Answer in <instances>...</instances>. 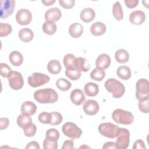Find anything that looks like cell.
<instances>
[{"mask_svg": "<svg viewBox=\"0 0 149 149\" xmlns=\"http://www.w3.org/2000/svg\"><path fill=\"white\" fill-rule=\"evenodd\" d=\"M116 74L118 76L124 80H128L132 76V72L130 69L126 66H120L116 70Z\"/></svg>", "mask_w": 149, "mask_h": 149, "instance_id": "obj_25", "label": "cell"}, {"mask_svg": "<svg viewBox=\"0 0 149 149\" xmlns=\"http://www.w3.org/2000/svg\"><path fill=\"white\" fill-rule=\"evenodd\" d=\"M70 98L71 101L76 105H80L82 104L86 99L83 91L77 88L73 90L71 92Z\"/></svg>", "mask_w": 149, "mask_h": 149, "instance_id": "obj_17", "label": "cell"}, {"mask_svg": "<svg viewBox=\"0 0 149 149\" xmlns=\"http://www.w3.org/2000/svg\"><path fill=\"white\" fill-rule=\"evenodd\" d=\"M62 67L60 62L58 60L53 59L50 61L47 65L48 72L52 74H57L61 70Z\"/></svg>", "mask_w": 149, "mask_h": 149, "instance_id": "obj_26", "label": "cell"}, {"mask_svg": "<svg viewBox=\"0 0 149 149\" xmlns=\"http://www.w3.org/2000/svg\"><path fill=\"white\" fill-rule=\"evenodd\" d=\"M105 87L108 92L112 94L113 97L115 98H119L122 97L125 92L124 85L113 78L107 79L105 83Z\"/></svg>", "mask_w": 149, "mask_h": 149, "instance_id": "obj_2", "label": "cell"}, {"mask_svg": "<svg viewBox=\"0 0 149 149\" xmlns=\"http://www.w3.org/2000/svg\"><path fill=\"white\" fill-rule=\"evenodd\" d=\"M26 149H39L40 148V146L39 144L36 141H30L29 143L27 146H26Z\"/></svg>", "mask_w": 149, "mask_h": 149, "instance_id": "obj_48", "label": "cell"}, {"mask_svg": "<svg viewBox=\"0 0 149 149\" xmlns=\"http://www.w3.org/2000/svg\"><path fill=\"white\" fill-rule=\"evenodd\" d=\"M74 143L72 140H67L64 141L62 149H72L73 148Z\"/></svg>", "mask_w": 149, "mask_h": 149, "instance_id": "obj_47", "label": "cell"}, {"mask_svg": "<svg viewBox=\"0 0 149 149\" xmlns=\"http://www.w3.org/2000/svg\"><path fill=\"white\" fill-rule=\"evenodd\" d=\"M24 134L26 137L34 136L37 131V127L35 124L31 123L23 128Z\"/></svg>", "mask_w": 149, "mask_h": 149, "instance_id": "obj_35", "label": "cell"}, {"mask_svg": "<svg viewBox=\"0 0 149 149\" xmlns=\"http://www.w3.org/2000/svg\"><path fill=\"white\" fill-rule=\"evenodd\" d=\"M146 20V15L144 12L137 10L132 12L129 15V21L133 24H141Z\"/></svg>", "mask_w": 149, "mask_h": 149, "instance_id": "obj_13", "label": "cell"}, {"mask_svg": "<svg viewBox=\"0 0 149 149\" xmlns=\"http://www.w3.org/2000/svg\"><path fill=\"white\" fill-rule=\"evenodd\" d=\"M136 97L138 100L149 97V83L146 79H140L136 84Z\"/></svg>", "mask_w": 149, "mask_h": 149, "instance_id": "obj_6", "label": "cell"}, {"mask_svg": "<svg viewBox=\"0 0 149 149\" xmlns=\"http://www.w3.org/2000/svg\"><path fill=\"white\" fill-rule=\"evenodd\" d=\"M146 146L144 144V142L141 140V139H139L137 140L133 144V149H143V148H146Z\"/></svg>", "mask_w": 149, "mask_h": 149, "instance_id": "obj_44", "label": "cell"}, {"mask_svg": "<svg viewBox=\"0 0 149 149\" xmlns=\"http://www.w3.org/2000/svg\"><path fill=\"white\" fill-rule=\"evenodd\" d=\"M112 13L115 19L118 21L123 19V13L121 5L119 2L117 1L114 3L112 6Z\"/></svg>", "mask_w": 149, "mask_h": 149, "instance_id": "obj_30", "label": "cell"}, {"mask_svg": "<svg viewBox=\"0 0 149 149\" xmlns=\"http://www.w3.org/2000/svg\"><path fill=\"white\" fill-rule=\"evenodd\" d=\"M9 59L10 63L15 66H20L23 62L22 54L17 51H12L9 54Z\"/></svg>", "mask_w": 149, "mask_h": 149, "instance_id": "obj_23", "label": "cell"}, {"mask_svg": "<svg viewBox=\"0 0 149 149\" xmlns=\"http://www.w3.org/2000/svg\"><path fill=\"white\" fill-rule=\"evenodd\" d=\"M112 118L116 123L125 125H130L134 121V116L130 112L120 108L113 111Z\"/></svg>", "mask_w": 149, "mask_h": 149, "instance_id": "obj_3", "label": "cell"}, {"mask_svg": "<svg viewBox=\"0 0 149 149\" xmlns=\"http://www.w3.org/2000/svg\"><path fill=\"white\" fill-rule=\"evenodd\" d=\"M74 68L80 72H86L90 69V65L86 58L77 57L74 61Z\"/></svg>", "mask_w": 149, "mask_h": 149, "instance_id": "obj_16", "label": "cell"}, {"mask_svg": "<svg viewBox=\"0 0 149 149\" xmlns=\"http://www.w3.org/2000/svg\"><path fill=\"white\" fill-rule=\"evenodd\" d=\"M21 112L29 115H34L37 111L36 105L30 101H26L24 102L21 105Z\"/></svg>", "mask_w": 149, "mask_h": 149, "instance_id": "obj_19", "label": "cell"}, {"mask_svg": "<svg viewBox=\"0 0 149 149\" xmlns=\"http://www.w3.org/2000/svg\"><path fill=\"white\" fill-rule=\"evenodd\" d=\"M36 101L41 104L54 103L58 100V94L55 90L51 88L40 89L34 93Z\"/></svg>", "mask_w": 149, "mask_h": 149, "instance_id": "obj_1", "label": "cell"}, {"mask_svg": "<svg viewBox=\"0 0 149 149\" xmlns=\"http://www.w3.org/2000/svg\"><path fill=\"white\" fill-rule=\"evenodd\" d=\"M12 28L10 24L6 23H0V37H5L10 34Z\"/></svg>", "mask_w": 149, "mask_h": 149, "instance_id": "obj_36", "label": "cell"}, {"mask_svg": "<svg viewBox=\"0 0 149 149\" xmlns=\"http://www.w3.org/2000/svg\"><path fill=\"white\" fill-rule=\"evenodd\" d=\"M57 30L56 24L52 21H45L42 25L43 31L48 35H52L55 33Z\"/></svg>", "mask_w": 149, "mask_h": 149, "instance_id": "obj_28", "label": "cell"}, {"mask_svg": "<svg viewBox=\"0 0 149 149\" xmlns=\"http://www.w3.org/2000/svg\"><path fill=\"white\" fill-rule=\"evenodd\" d=\"M105 76V72L104 70L98 68H94L90 73V77L95 81H100L103 80Z\"/></svg>", "mask_w": 149, "mask_h": 149, "instance_id": "obj_32", "label": "cell"}, {"mask_svg": "<svg viewBox=\"0 0 149 149\" xmlns=\"http://www.w3.org/2000/svg\"><path fill=\"white\" fill-rule=\"evenodd\" d=\"M32 19V15L29 10L27 9H20L16 15V20L20 25L29 24Z\"/></svg>", "mask_w": 149, "mask_h": 149, "instance_id": "obj_11", "label": "cell"}, {"mask_svg": "<svg viewBox=\"0 0 149 149\" xmlns=\"http://www.w3.org/2000/svg\"><path fill=\"white\" fill-rule=\"evenodd\" d=\"M107 30L106 26L104 23L97 22L93 23L90 27L91 33L95 36H100L104 34Z\"/></svg>", "mask_w": 149, "mask_h": 149, "instance_id": "obj_18", "label": "cell"}, {"mask_svg": "<svg viewBox=\"0 0 149 149\" xmlns=\"http://www.w3.org/2000/svg\"><path fill=\"white\" fill-rule=\"evenodd\" d=\"M51 114V121L49 125H58L60 124L63 119L62 115L58 112H52Z\"/></svg>", "mask_w": 149, "mask_h": 149, "instance_id": "obj_39", "label": "cell"}, {"mask_svg": "<svg viewBox=\"0 0 149 149\" xmlns=\"http://www.w3.org/2000/svg\"><path fill=\"white\" fill-rule=\"evenodd\" d=\"M124 2L126 6L130 9L136 7L139 3L138 0H125Z\"/></svg>", "mask_w": 149, "mask_h": 149, "instance_id": "obj_45", "label": "cell"}, {"mask_svg": "<svg viewBox=\"0 0 149 149\" xmlns=\"http://www.w3.org/2000/svg\"><path fill=\"white\" fill-rule=\"evenodd\" d=\"M95 11L93 8H84L81 11L80 14V17L81 20L85 23L91 22L95 18Z\"/></svg>", "mask_w": 149, "mask_h": 149, "instance_id": "obj_20", "label": "cell"}, {"mask_svg": "<svg viewBox=\"0 0 149 149\" xmlns=\"http://www.w3.org/2000/svg\"><path fill=\"white\" fill-rule=\"evenodd\" d=\"M12 72L11 68L5 63H0L1 75L3 77H8L10 73Z\"/></svg>", "mask_w": 149, "mask_h": 149, "instance_id": "obj_42", "label": "cell"}, {"mask_svg": "<svg viewBox=\"0 0 149 149\" xmlns=\"http://www.w3.org/2000/svg\"><path fill=\"white\" fill-rule=\"evenodd\" d=\"M9 124V119L6 118H1L0 119V129L1 130L5 129Z\"/></svg>", "mask_w": 149, "mask_h": 149, "instance_id": "obj_46", "label": "cell"}, {"mask_svg": "<svg viewBox=\"0 0 149 149\" xmlns=\"http://www.w3.org/2000/svg\"><path fill=\"white\" fill-rule=\"evenodd\" d=\"M83 32V27L79 23H72L69 27V33L73 38H79Z\"/></svg>", "mask_w": 149, "mask_h": 149, "instance_id": "obj_21", "label": "cell"}, {"mask_svg": "<svg viewBox=\"0 0 149 149\" xmlns=\"http://www.w3.org/2000/svg\"><path fill=\"white\" fill-rule=\"evenodd\" d=\"M103 149H115L116 148L115 147V143L113 141H108L104 143L102 146Z\"/></svg>", "mask_w": 149, "mask_h": 149, "instance_id": "obj_49", "label": "cell"}, {"mask_svg": "<svg viewBox=\"0 0 149 149\" xmlns=\"http://www.w3.org/2000/svg\"><path fill=\"white\" fill-rule=\"evenodd\" d=\"M39 121L44 124H50L51 121V114L47 112H42L38 115Z\"/></svg>", "mask_w": 149, "mask_h": 149, "instance_id": "obj_41", "label": "cell"}, {"mask_svg": "<svg viewBox=\"0 0 149 149\" xmlns=\"http://www.w3.org/2000/svg\"><path fill=\"white\" fill-rule=\"evenodd\" d=\"M62 16L61 10L56 7H54L48 9L44 15V17L46 21L56 22L59 20Z\"/></svg>", "mask_w": 149, "mask_h": 149, "instance_id": "obj_14", "label": "cell"}, {"mask_svg": "<svg viewBox=\"0 0 149 149\" xmlns=\"http://www.w3.org/2000/svg\"><path fill=\"white\" fill-rule=\"evenodd\" d=\"M58 146V141L52 140L45 138L43 141V148L44 149H56Z\"/></svg>", "mask_w": 149, "mask_h": 149, "instance_id": "obj_40", "label": "cell"}, {"mask_svg": "<svg viewBox=\"0 0 149 149\" xmlns=\"http://www.w3.org/2000/svg\"><path fill=\"white\" fill-rule=\"evenodd\" d=\"M9 85L11 88L15 90L21 89L24 84L22 74L17 71H12L8 76Z\"/></svg>", "mask_w": 149, "mask_h": 149, "instance_id": "obj_8", "label": "cell"}, {"mask_svg": "<svg viewBox=\"0 0 149 149\" xmlns=\"http://www.w3.org/2000/svg\"><path fill=\"white\" fill-rule=\"evenodd\" d=\"M16 122L17 125L23 129L29 124L32 123V119L30 115L22 113L18 116Z\"/></svg>", "mask_w": 149, "mask_h": 149, "instance_id": "obj_29", "label": "cell"}, {"mask_svg": "<svg viewBox=\"0 0 149 149\" xmlns=\"http://www.w3.org/2000/svg\"><path fill=\"white\" fill-rule=\"evenodd\" d=\"M76 57L74 55L72 54H68L64 57L63 59V64L66 69L68 70H74V61Z\"/></svg>", "mask_w": 149, "mask_h": 149, "instance_id": "obj_31", "label": "cell"}, {"mask_svg": "<svg viewBox=\"0 0 149 149\" xmlns=\"http://www.w3.org/2000/svg\"><path fill=\"white\" fill-rule=\"evenodd\" d=\"M42 3H44V5L45 6H50L51 5H52L53 3H54L55 2V0H48V1H41Z\"/></svg>", "mask_w": 149, "mask_h": 149, "instance_id": "obj_50", "label": "cell"}, {"mask_svg": "<svg viewBox=\"0 0 149 149\" xmlns=\"http://www.w3.org/2000/svg\"><path fill=\"white\" fill-rule=\"evenodd\" d=\"M117 140L115 143V147L117 149H126L128 147L130 140V133L127 129L120 128Z\"/></svg>", "mask_w": 149, "mask_h": 149, "instance_id": "obj_9", "label": "cell"}, {"mask_svg": "<svg viewBox=\"0 0 149 149\" xmlns=\"http://www.w3.org/2000/svg\"><path fill=\"white\" fill-rule=\"evenodd\" d=\"M50 80L49 77L44 73L34 72L28 77L29 84L32 87H38L47 83Z\"/></svg>", "mask_w": 149, "mask_h": 149, "instance_id": "obj_7", "label": "cell"}, {"mask_svg": "<svg viewBox=\"0 0 149 149\" xmlns=\"http://www.w3.org/2000/svg\"><path fill=\"white\" fill-rule=\"evenodd\" d=\"M1 18L6 19L13 13L15 8V1L1 0Z\"/></svg>", "mask_w": 149, "mask_h": 149, "instance_id": "obj_10", "label": "cell"}, {"mask_svg": "<svg viewBox=\"0 0 149 149\" xmlns=\"http://www.w3.org/2000/svg\"><path fill=\"white\" fill-rule=\"evenodd\" d=\"M120 127L112 123H102L98 126L100 133L104 137L109 139L116 137L120 132Z\"/></svg>", "mask_w": 149, "mask_h": 149, "instance_id": "obj_4", "label": "cell"}, {"mask_svg": "<svg viewBox=\"0 0 149 149\" xmlns=\"http://www.w3.org/2000/svg\"><path fill=\"white\" fill-rule=\"evenodd\" d=\"M60 5L65 9H70L73 7L75 3L74 0H59Z\"/></svg>", "mask_w": 149, "mask_h": 149, "instance_id": "obj_43", "label": "cell"}, {"mask_svg": "<svg viewBox=\"0 0 149 149\" xmlns=\"http://www.w3.org/2000/svg\"><path fill=\"white\" fill-rule=\"evenodd\" d=\"M62 130L66 136L72 139H79L82 134L81 129L73 122H66L64 123L62 126Z\"/></svg>", "mask_w": 149, "mask_h": 149, "instance_id": "obj_5", "label": "cell"}, {"mask_svg": "<svg viewBox=\"0 0 149 149\" xmlns=\"http://www.w3.org/2000/svg\"><path fill=\"white\" fill-rule=\"evenodd\" d=\"M139 109L143 113L149 112V97L139 100Z\"/></svg>", "mask_w": 149, "mask_h": 149, "instance_id": "obj_34", "label": "cell"}, {"mask_svg": "<svg viewBox=\"0 0 149 149\" xmlns=\"http://www.w3.org/2000/svg\"><path fill=\"white\" fill-rule=\"evenodd\" d=\"M111 64L110 56L107 54H100L95 61V66L97 68L104 70L107 69Z\"/></svg>", "mask_w": 149, "mask_h": 149, "instance_id": "obj_15", "label": "cell"}, {"mask_svg": "<svg viewBox=\"0 0 149 149\" xmlns=\"http://www.w3.org/2000/svg\"><path fill=\"white\" fill-rule=\"evenodd\" d=\"M99 104L94 100H88L85 101L83 105L84 112L88 115H94L99 111Z\"/></svg>", "mask_w": 149, "mask_h": 149, "instance_id": "obj_12", "label": "cell"}, {"mask_svg": "<svg viewBox=\"0 0 149 149\" xmlns=\"http://www.w3.org/2000/svg\"><path fill=\"white\" fill-rule=\"evenodd\" d=\"M56 85L60 90L63 91L69 90L72 86L71 83L64 78L58 79L56 82Z\"/></svg>", "mask_w": 149, "mask_h": 149, "instance_id": "obj_33", "label": "cell"}, {"mask_svg": "<svg viewBox=\"0 0 149 149\" xmlns=\"http://www.w3.org/2000/svg\"><path fill=\"white\" fill-rule=\"evenodd\" d=\"M116 61L120 63H126L129 59V54L128 52L124 49H119L115 54Z\"/></svg>", "mask_w": 149, "mask_h": 149, "instance_id": "obj_27", "label": "cell"}, {"mask_svg": "<svg viewBox=\"0 0 149 149\" xmlns=\"http://www.w3.org/2000/svg\"><path fill=\"white\" fill-rule=\"evenodd\" d=\"M65 74L69 79L72 80H77L81 76V72L74 69V70H68L66 69Z\"/></svg>", "mask_w": 149, "mask_h": 149, "instance_id": "obj_38", "label": "cell"}, {"mask_svg": "<svg viewBox=\"0 0 149 149\" xmlns=\"http://www.w3.org/2000/svg\"><path fill=\"white\" fill-rule=\"evenodd\" d=\"M19 38L24 42H28L32 40L34 37L33 31L29 28H23L20 29L18 33Z\"/></svg>", "mask_w": 149, "mask_h": 149, "instance_id": "obj_22", "label": "cell"}, {"mask_svg": "<svg viewBox=\"0 0 149 149\" xmlns=\"http://www.w3.org/2000/svg\"><path fill=\"white\" fill-rule=\"evenodd\" d=\"M84 90L85 94L87 96L94 97L97 95L99 92V87L96 83L89 82L86 84Z\"/></svg>", "mask_w": 149, "mask_h": 149, "instance_id": "obj_24", "label": "cell"}, {"mask_svg": "<svg viewBox=\"0 0 149 149\" xmlns=\"http://www.w3.org/2000/svg\"><path fill=\"white\" fill-rule=\"evenodd\" d=\"M45 138L55 141H58L59 138V133L58 130L52 128L47 130L45 133Z\"/></svg>", "mask_w": 149, "mask_h": 149, "instance_id": "obj_37", "label": "cell"}]
</instances>
